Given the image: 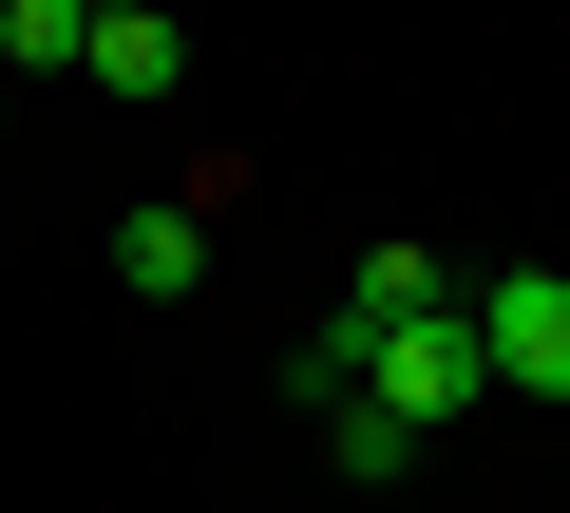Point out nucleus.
<instances>
[{
    "label": "nucleus",
    "instance_id": "f257e3e1",
    "mask_svg": "<svg viewBox=\"0 0 570 513\" xmlns=\"http://www.w3.org/2000/svg\"><path fill=\"white\" fill-rule=\"evenodd\" d=\"M362 381H381V418H400V437H456V418L494 399V362H475V305H438V324H381V343H362Z\"/></svg>",
    "mask_w": 570,
    "mask_h": 513
},
{
    "label": "nucleus",
    "instance_id": "f03ea898",
    "mask_svg": "<svg viewBox=\"0 0 570 513\" xmlns=\"http://www.w3.org/2000/svg\"><path fill=\"white\" fill-rule=\"evenodd\" d=\"M475 362H494V399H570V267H494L475 286Z\"/></svg>",
    "mask_w": 570,
    "mask_h": 513
},
{
    "label": "nucleus",
    "instance_id": "7ed1b4c3",
    "mask_svg": "<svg viewBox=\"0 0 570 513\" xmlns=\"http://www.w3.org/2000/svg\"><path fill=\"white\" fill-rule=\"evenodd\" d=\"M115 286H134V305H190V286H209V209H171V190L115 209Z\"/></svg>",
    "mask_w": 570,
    "mask_h": 513
},
{
    "label": "nucleus",
    "instance_id": "20e7f679",
    "mask_svg": "<svg viewBox=\"0 0 570 513\" xmlns=\"http://www.w3.org/2000/svg\"><path fill=\"white\" fill-rule=\"evenodd\" d=\"M77 77H96V96H134V115H153V96H171V77H190V39H171V0H115V20H96V39H77Z\"/></svg>",
    "mask_w": 570,
    "mask_h": 513
},
{
    "label": "nucleus",
    "instance_id": "39448f33",
    "mask_svg": "<svg viewBox=\"0 0 570 513\" xmlns=\"http://www.w3.org/2000/svg\"><path fill=\"white\" fill-rule=\"evenodd\" d=\"M438 305H456V267H438V247H362L324 324H362V343H381V324H438Z\"/></svg>",
    "mask_w": 570,
    "mask_h": 513
},
{
    "label": "nucleus",
    "instance_id": "423d86ee",
    "mask_svg": "<svg viewBox=\"0 0 570 513\" xmlns=\"http://www.w3.org/2000/svg\"><path fill=\"white\" fill-rule=\"evenodd\" d=\"M77 39H96L77 0H0V96H20V77H77Z\"/></svg>",
    "mask_w": 570,
    "mask_h": 513
},
{
    "label": "nucleus",
    "instance_id": "0eeeda50",
    "mask_svg": "<svg viewBox=\"0 0 570 513\" xmlns=\"http://www.w3.org/2000/svg\"><path fill=\"white\" fill-rule=\"evenodd\" d=\"M77 20H115V0H77Z\"/></svg>",
    "mask_w": 570,
    "mask_h": 513
},
{
    "label": "nucleus",
    "instance_id": "6e6552de",
    "mask_svg": "<svg viewBox=\"0 0 570 513\" xmlns=\"http://www.w3.org/2000/svg\"><path fill=\"white\" fill-rule=\"evenodd\" d=\"M0 115H20V96H0Z\"/></svg>",
    "mask_w": 570,
    "mask_h": 513
}]
</instances>
